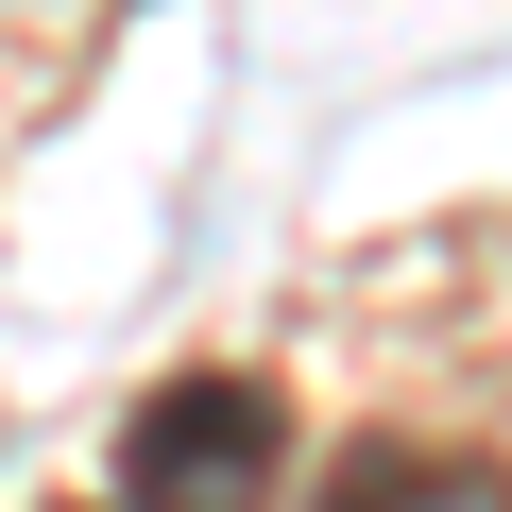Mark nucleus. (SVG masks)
Segmentation results:
<instances>
[{"label":"nucleus","instance_id":"1","mask_svg":"<svg viewBox=\"0 0 512 512\" xmlns=\"http://www.w3.org/2000/svg\"><path fill=\"white\" fill-rule=\"evenodd\" d=\"M291 478V410L256 376H171L120 427V512H274Z\"/></svg>","mask_w":512,"mask_h":512},{"label":"nucleus","instance_id":"2","mask_svg":"<svg viewBox=\"0 0 512 512\" xmlns=\"http://www.w3.org/2000/svg\"><path fill=\"white\" fill-rule=\"evenodd\" d=\"M308 512H512V478L478 461V444H410V427H359L342 461H325V495Z\"/></svg>","mask_w":512,"mask_h":512}]
</instances>
